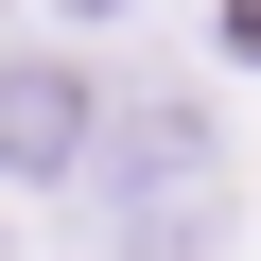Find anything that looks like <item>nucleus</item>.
Here are the masks:
<instances>
[{
  "label": "nucleus",
  "mask_w": 261,
  "mask_h": 261,
  "mask_svg": "<svg viewBox=\"0 0 261 261\" xmlns=\"http://www.w3.org/2000/svg\"><path fill=\"white\" fill-rule=\"evenodd\" d=\"M87 140H105V87L70 53H0V174H70Z\"/></svg>",
  "instance_id": "obj_1"
}]
</instances>
